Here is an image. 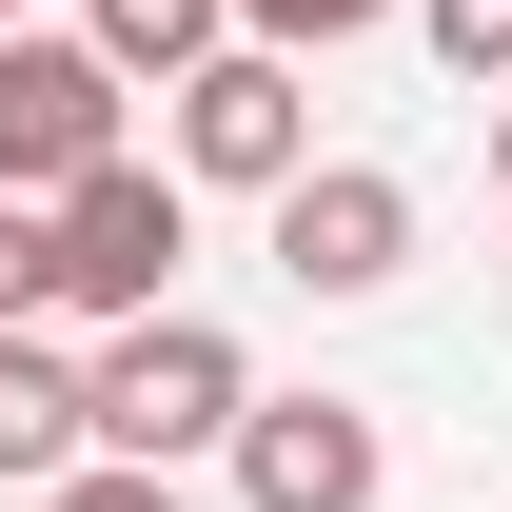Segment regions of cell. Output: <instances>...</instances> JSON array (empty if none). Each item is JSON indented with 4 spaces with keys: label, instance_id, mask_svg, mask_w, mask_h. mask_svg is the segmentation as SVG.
<instances>
[{
    "label": "cell",
    "instance_id": "cell-1",
    "mask_svg": "<svg viewBox=\"0 0 512 512\" xmlns=\"http://www.w3.org/2000/svg\"><path fill=\"white\" fill-rule=\"evenodd\" d=\"M79 414H99V453L178 473V453H217V434L256 414V355H237L217 316H178V296H158V316H119L99 355H79Z\"/></svg>",
    "mask_w": 512,
    "mask_h": 512
},
{
    "label": "cell",
    "instance_id": "cell-11",
    "mask_svg": "<svg viewBox=\"0 0 512 512\" xmlns=\"http://www.w3.org/2000/svg\"><path fill=\"white\" fill-rule=\"evenodd\" d=\"M0 316H60V217L0 197Z\"/></svg>",
    "mask_w": 512,
    "mask_h": 512
},
{
    "label": "cell",
    "instance_id": "cell-8",
    "mask_svg": "<svg viewBox=\"0 0 512 512\" xmlns=\"http://www.w3.org/2000/svg\"><path fill=\"white\" fill-rule=\"evenodd\" d=\"M79 40H99L119 79H178V60H217V40H237V0H79Z\"/></svg>",
    "mask_w": 512,
    "mask_h": 512
},
{
    "label": "cell",
    "instance_id": "cell-9",
    "mask_svg": "<svg viewBox=\"0 0 512 512\" xmlns=\"http://www.w3.org/2000/svg\"><path fill=\"white\" fill-rule=\"evenodd\" d=\"M375 20H414V0H237V40H276V60H335V40H375Z\"/></svg>",
    "mask_w": 512,
    "mask_h": 512
},
{
    "label": "cell",
    "instance_id": "cell-12",
    "mask_svg": "<svg viewBox=\"0 0 512 512\" xmlns=\"http://www.w3.org/2000/svg\"><path fill=\"white\" fill-rule=\"evenodd\" d=\"M414 40H434L453 79H512V0H414Z\"/></svg>",
    "mask_w": 512,
    "mask_h": 512
},
{
    "label": "cell",
    "instance_id": "cell-13",
    "mask_svg": "<svg viewBox=\"0 0 512 512\" xmlns=\"http://www.w3.org/2000/svg\"><path fill=\"white\" fill-rule=\"evenodd\" d=\"M493 197H512V79H493Z\"/></svg>",
    "mask_w": 512,
    "mask_h": 512
},
{
    "label": "cell",
    "instance_id": "cell-6",
    "mask_svg": "<svg viewBox=\"0 0 512 512\" xmlns=\"http://www.w3.org/2000/svg\"><path fill=\"white\" fill-rule=\"evenodd\" d=\"M217 453H237V512H375L394 493V434L355 394H256Z\"/></svg>",
    "mask_w": 512,
    "mask_h": 512
},
{
    "label": "cell",
    "instance_id": "cell-4",
    "mask_svg": "<svg viewBox=\"0 0 512 512\" xmlns=\"http://www.w3.org/2000/svg\"><path fill=\"white\" fill-rule=\"evenodd\" d=\"M119 99L138 79L79 20H0V197H60L79 158H119Z\"/></svg>",
    "mask_w": 512,
    "mask_h": 512
},
{
    "label": "cell",
    "instance_id": "cell-5",
    "mask_svg": "<svg viewBox=\"0 0 512 512\" xmlns=\"http://www.w3.org/2000/svg\"><path fill=\"white\" fill-rule=\"evenodd\" d=\"M256 237H276L296 296H394L414 276V178L394 158H296V178L256 197Z\"/></svg>",
    "mask_w": 512,
    "mask_h": 512
},
{
    "label": "cell",
    "instance_id": "cell-10",
    "mask_svg": "<svg viewBox=\"0 0 512 512\" xmlns=\"http://www.w3.org/2000/svg\"><path fill=\"white\" fill-rule=\"evenodd\" d=\"M20 512H178V473H138V453H79V473H40Z\"/></svg>",
    "mask_w": 512,
    "mask_h": 512
},
{
    "label": "cell",
    "instance_id": "cell-7",
    "mask_svg": "<svg viewBox=\"0 0 512 512\" xmlns=\"http://www.w3.org/2000/svg\"><path fill=\"white\" fill-rule=\"evenodd\" d=\"M99 453V414H79V355L40 316H0V493H40V473H79Z\"/></svg>",
    "mask_w": 512,
    "mask_h": 512
},
{
    "label": "cell",
    "instance_id": "cell-2",
    "mask_svg": "<svg viewBox=\"0 0 512 512\" xmlns=\"http://www.w3.org/2000/svg\"><path fill=\"white\" fill-rule=\"evenodd\" d=\"M40 217H60V316H99V335L158 316L178 256H197V178H178V158H138V138H119V158H79Z\"/></svg>",
    "mask_w": 512,
    "mask_h": 512
},
{
    "label": "cell",
    "instance_id": "cell-3",
    "mask_svg": "<svg viewBox=\"0 0 512 512\" xmlns=\"http://www.w3.org/2000/svg\"><path fill=\"white\" fill-rule=\"evenodd\" d=\"M158 138H178V178H197V197H276L296 158H316V79L276 60V40H217V60L158 79Z\"/></svg>",
    "mask_w": 512,
    "mask_h": 512
},
{
    "label": "cell",
    "instance_id": "cell-14",
    "mask_svg": "<svg viewBox=\"0 0 512 512\" xmlns=\"http://www.w3.org/2000/svg\"><path fill=\"white\" fill-rule=\"evenodd\" d=\"M0 20H20V0H0Z\"/></svg>",
    "mask_w": 512,
    "mask_h": 512
}]
</instances>
